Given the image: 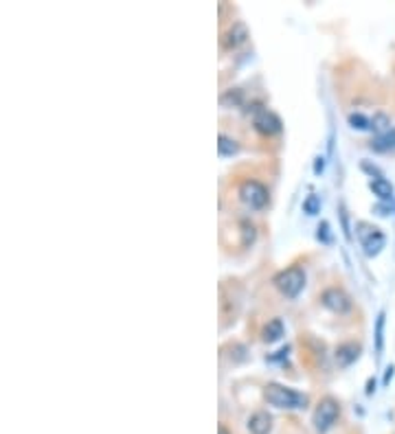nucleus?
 <instances>
[{"label":"nucleus","instance_id":"nucleus-1","mask_svg":"<svg viewBox=\"0 0 395 434\" xmlns=\"http://www.w3.org/2000/svg\"><path fill=\"white\" fill-rule=\"evenodd\" d=\"M263 399L274 408H281V410H303L308 406V395H303L295 388H288L283 384H276V381L266 384Z\"/></svg>","mask_w":395,"mask_h":434},{"label":"nucleus","instance_id":"nucleus-2","mask_svg":"<svg viewBox=\"0 0 395 434\" xmlns=\"http://www.w3.org/2000/svg\"><path fill=\"white\" fill-rule=\"evenodd\" d=\"M272 283L286 298H297L301 294V289L306 287V272L299 266H290L276 274Z\"/></svg>","mask_w":395,"mask_h":434},{"label":"nucleus","instance_id":"nucleus-3","mask_svg":"<svg viewBox=\"0 0 395 434\" xmlns=\"http://www.w3.org/2000/svg\"><path fill=\"white\" fill-rule=\"evenodd\" d=\"M338 417H340V404L334 397H323L319 401V406H316L314 417H312L314 430L319 432V434L329 432V430L336 426Z\"/></svg>","mask_w":395,"mask_h":434},{"label":"nucleus","instance_id":"nucleus-4","mask_svg":"<svg viewBox=\"0 0 395 434\" xmlns=\"http://www.w3.org/2000/svg\"><path fill=\"white\" fill-rule=\"evenodd\" d=\"M240 197H242V202L246 206L261 210V208L268 206L270 193L266 189V184H261L259 180H244L240 184Z\"/></svg>","mask_w":395,"mask_h":434},{"label":"nucleus","instance_id":"nucleus-5","mask_svg":"<svg viewBox=\"0 0 395 434\" xmlns=\"http://www.w3.org/2000/svg\"><path fill=\"white\" fill-rule=\"evenodd\" d=\"M356 228H358L356 233L360 237V244L367 257H376L380 250L385 248V235L380 233V228L371 226V224H367V221H358Z\"/></svg>","mask_w":395,"mask_h":434},{"label":"nucleus","instance_id":"nucleus-6","mask_svg":"<svg viewBox=\"0 0 395 434\" xmlns=\"http://www.w3.org/2000/svg\"><path fill=\"white\" fill-rule=\"evenodd\" d=\"M253 125H255V129L259 132V134L274 136V134H279L281 132V118L276 116L272 110L257 105V108H253Z\"/></svg>","mask_w":395,"mask_h":434},{"label":"nucleus","instance_id":"nucleus-7","mask_svg":"<svg viewBox=\"0 0 395 434\" xmlns=\"http://www.w3.org/2000/svg\"><path fill=\"white\" fill-rule=\"evenodd\" d=\"M321 302L334 314H347L351 309V298L347 292H342L340 287H329L321 294Z\"/></svg>","mask_w":395,"mask_h":434},{"label":"nucleus","instance_id":"nucleus-8","mask_svg":"<svg viewBox=\"0 0 395 434\" xmlns=\"http://www.w3.org/2000/svg\"><path fill=\"white\" fill-rule=\"evenodd\" d=\"M360 345L358 342H342L336 349V362L338 366H351L356 360L360 358Z\"/></svg>","mask_w":395,"mask_h":434},{"label":"nucleus","instance_id":"nucleus-9","mask_svg":"<svg viewBox=\"0 0 395 434\" xmlns=\"http://www.w3.org/2000/svg\"><path fill=\"white\" fill-rule=\"evenodd\" d=\"M246 37H248V29H246V24L244 22H235L231 29L224 33L222 37V44L224 48H237L240 44L246 42Z\"/></svg>","mask_w":395,"mask_h":434},{"label":"nucleus","instance_id":"nucleus-10","mask_svg":"<svg viewBox=\"0 0 395 434\" xmlns=\"http://www.w3.org/2000/svg\"><path fill=\"white\" fill-rule=\"evenodd\" d=\"M248 430L253 434H270L272 430V417L266 410H257L248 419Z\"/></svg>","mask_w":395,"mask_h":434},{"label":"nucleus","instance_id":"nucleus-11","mask_svg":"<svg viewBox=\"0 0 395 434\" xmlns=\"http://www.w3.org/2000/svg\"><path fill=\"white\" fill-rule=\"evenodd\" d=\"M283 334H286V327H283L281 318H274V320H270L266 327L261 329V340L268 342V345H272V342L281 340Z\"/></svg>","mask_w":395,"mask_h":434},{"label":"nucleus","instance_id":"nucleus-12","mask_svg":"<svg viewBox=\"0 0 395 434\" xmlns=\"http://www.w3.org/2000/svg\"><path fill=\"white\" fill-rule=\"evenodd\" d=\"M369 189H371L374 195H378L380 200H385V202H389L393 197V184L385 178H374L371 182H369Z\"/></svg>","mask_w":395,"mask_h":434},{"label":"nucleus","instance_id":"nucleus-13","mask_svg":"<svg viewBox=\"0 0 395 434\" xmlns=\"http://www.w3.org/2000/svg\"><path fill=\"white\" fill-rule=\"evenodd\" d=\"M371 150L376 152H391L395 150V127L389 129L387 134H380L371 141Z\"/></svg>","mask_w":395,"mask_h":434},{"label":"nucleus","instance_id":"nucleus-14","mask_svg":"<svg viewBox=\"0 0 395 434\" xmlns=\"http://www.w3.org/2000/svg\"><path fill=\"white\" fill-rule=\"evenodd\" d=\"M218 152H220V156H233L240 152V145H237L235 138H231L227 134H220L218 136Z\"/></svg>","mask_w":395,"mask_h":434},{"label":"nucleus","instance_id":"nucleus-15","mask_svg":"<svg viewBox=\"0 0 395 434\" xmlns=\"http://www.w3.org/2000/svg\"><path fill=\"white\" fill-rule=\"evenodd\" d=\"M240 228H242V246H244V248L253 246L255 237H257L255 224H253V221H248V219H242V221H240Z\"/></svg>","mask_w":395,"mask_h":434},{"label":"nucleus","instance_id":"nucleus-16","mask_svg":"<svg viewBox=\"0 0 395 434\" xmlns=\"http://www.w3.org/2000/svg\"><path fill=\"white\" fill-rule=\"evenodd\" d=\"M371 129L376 132V136H380V134H387V132L391 129V121H389V116H387V114H382V112H378V114L371 118Z\"/></svg>","mask_w":395,"mask_h":434},{"label":"nucleus","instance_id":"nucleus-17","mask_svg":"<svg viewBox=\"0 0 395 434\" xmlns=\"http://www.w3.org/2000/svg\"><path fill=\"white\" fill-rule=\"evenodd\" d=\"M382 347H385V311H380L376 320V351L382 353Z\"/></svg>","mask_w":395,"mask_h":434},{"label":"nucleus","instance_id":"nucleus-18","mask_svg":"<svg viewBox=\"0 0 395 434\" xmlns=\"http://www.w3.org/2000/svg\"><path fill=\"white\" fill-rule=\"evenodd\" d=\"M303 213H308V215L321 213V197L319 195H308L306 200H303Z\"/></svg>","mask_w":395,"mask_h":434},{"label":"nucleus","instance_id":"nucleus-19","mask_svg":"<svg viewBox=\"0 0 395 434\" xmlns=\"http://www.w3.org/2000/svg\"><path fill=\"white\" fill-rule=\"evenodd\" d=\"M349 125L353 129H367V127H371V121H369V118L360 112H351L349 114Z\"/></svg>","mask_w":395,"mask_h":434},{"label":"nucleus","instance_id":"nucleus-20","mask_svg":"<svg viewBox=\"0 0 395 434\" xmlns=\"http://www.w3.org/2000/svg\"><path fill=\"white\" fill-rule=\"evenodd\" d=\"M229 101H231L233 105H240V101H242V92H240V90H229L227 95H222V105H229Z\"/></svg>","mask_w":395,"mask_h":434},{"label":"nucleus","instance_id":"nucleus-21","mask_svg":"<svg viewBox=\"0 0 395 434\" xmlns=\"http://www.w3.org/2000/svg\"><path fill=\"white\" fill-rule=\"evenodd\" d=\"M316 237L323 242V244H329L332 242V235H329V224L327 221H321L319 224V233H316Z\"/></svg>","mask_w":395,"mask_h":434},{"label":"nucleus","instance_id":"nucleus-22","mask_svg":"<svg viewBox=\"0 0 395 434\" xmlns=\"http://www.w3.org/2000/svg\"><path fill=\"white\" fill-rule=\"evenodd\" d=\"M340 219H342V230H345V237L351 242V230H349V219H347V210L340 204Z\"/></svg>","mask_w":395,"mask_h":434},{"label":"nucleus","instance_id":"nucleus-23","mask_svg":"<svg viewBox=\"0 0 395 434\" xmlns=\"http://www.w3.org/2000/svg\"><path fill=\"white\" fill-rule=\"evenodd\" d=\"M323 169H325V158L319 156V158H316V163H314V174H321Z\"/></svg>","mask_w":395,"mask_h":434},{"label":"nucleus","instance_id":"nucleus-24","mask_svg":"<svg viewBox=\"0 0 395 434\" xmlns=\"http://www.w3.org/2000/svg\"><path fill=\"white\" fill-rule=\"evenodd\" d=\"M376 392V379H369L367 381V395H374Z\"/></svg>","mask_w":395,"mask_h":434},{"label":"nucleus","instance_id":"nucleus-25","mask_svg":"<svg viewBox=\"0 0 395 434\" xmlns=\"http://www.w3.org/2000/svg\"><path fill=\"white\" fill-rule=\"evenodd\" d=\"M393 371H395L393 366H389V368H387V373H385V384H389V381H391V377H393Z\"/></svg>","mask_w":395,"mask_h":434},{"label":"nucleus","instance_id":"nucleus-26","mask_svg":"<svg viewBox=\"0 0 395 434\" xmlns=\"http://www.w3.org/2000/svg\"><path fill=\"white\" fill-rule=\"evenodd\" d=\"M218 434H231V432H229L227 426H220V428H218Z\"/></svg>","mask_w":395,"mask_h":434}]
</instances>
